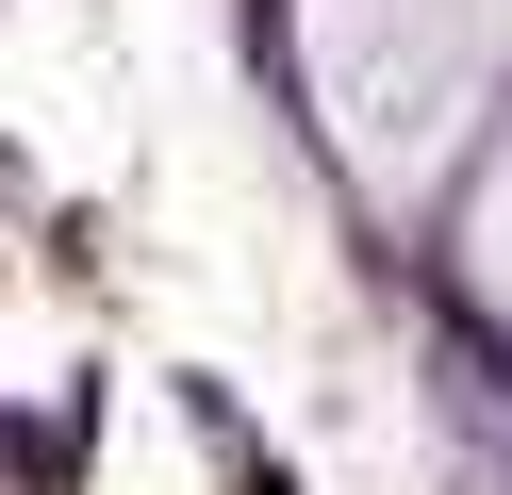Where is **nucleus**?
<instances>
[{
	"instance_id": "nucleus-1",
	"label": "nucleus",
	"mask_w": 512,
	"mask_h": 495,
	"mask_svg": "<svg viewBox=\"0 0 512 495\" xmlns=\"http://www.w3.org/2000/svg\"><path fill=\"white\" fill-rule=\"evenodd\" d=\"M232 495H298V479H281V462H232Z\"/></svg>"
}]
</instances>
